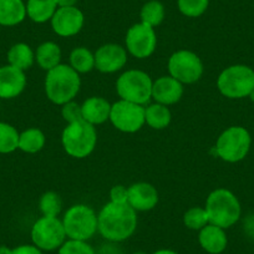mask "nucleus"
Segmentation results:
<instances>
[{"label": "nucleus", "instance_id": "a211bd4d", "mask_svg": "<svg viewBox=\"0 0 254 254\" xmlns=\"http://www.w3.org/2000/svg\"><path fill=\"white\" fill-rule=\"evenodd\" d=\"M198 243L208 254H221L228 246L226 229L208 223L198 232Z\"/></svg>", "mask_w": 254, "mask_h": 254}, {"label": "nucleus", "instance_id": "a19ab883", "mask_svg": "<svg viewBox=\"0 0 254 254\" xmlns=\"http://www.w3.org/2000/svg\"><path fill=\"white\" fill-rule=\"evenodd\" d=\"M248 97H249V99H251V101L254 104V87H253V90H252V91H251V94H249Z\"/></svg>", "mask_w": 254, "mask_h": 254}, {"label": "nucleus", "instance_id": "c85d7f7f", "mask_svg": "<svg viewBox=\"0 0 254 254\" xmlns=\"http://www.w3.org/2000/svg\"><path fill=\"white\" fill-rule=\"evenodd\" d=\"M39 209L43 216L59 217V214L63 211V201H61L60 194L54 190H48L41 194L39 199Z\"/></svg>", "mask_w": 254, "mask_h": 254}, {"label": "nucleus", "instance_id": "c756f323", "mask_svg": "<svg viewBox=\"0 0 254 254\" xmlns=\"http://www.w3.org/2000/svg\"><path fill=\"white\" fill-rule=\"evenodd\" d=\"M209 223L204 207H190L183 214V224L190 231H201Z\"/></svg>", "mask_w": 254, "mask_h": 254}, {"label": "nucleus", "instance_id": "aec40b11", "mask_svg": "<svg viewBox=\"0 0 254 254\" xmlns=\"http://www.w3.org/2000/svg\"><path fill=\"white\" fill-rule=\"evenodd\" d=\"M26 19L23 0H0V26H16Z\"/></svg>", "mask_w": 254, "mask_h": 254}, {"label": "nucleus", "instance_id": "ea45409f", "mask_svg": "<svg viewBox=\"0 0 254 254\" xmlns=\"http://www.w3.org/2000/svg\"><path fill=\"white\" fill-rule=\"evenodd\" d=\"M11 248L6 246H0V254H10Z\"/></svg>", "mask_w": 254, "mask_h": 254}, {"label": "nucleus", "instance_id": "72a5a7b5", "mask_svg": "<svg viewBox=\"0 0 254 254\" xmlns=\"http://www.w3.org/2000/svg\"><path fill=\"white\" fill-rule=\"evenodd\" d=\"M127 197H128V187L126 186L116 185L110 190V202L112 203H127Z\"/></svg>", "mask_w": 254, "mask_h": 254}, {"label": "nucleus", "instance_id": "dca6fc26", "mask_svg": "<svg viewBox=\"0 0 254 254\" xmlns=\"http://www.w3.org/2000/svg\"><path fill=\"white\" fill-rule=\"evenodd\" d=\"M25 71L11 65L0 66V99L11 100L23 94L26 87Z\"/></svg>", "mask_w": 254, "mask_h": 254}, {"label": "nucleus", "instance_id": "6e6552de", "mask_svg": "<svg viewBox=\"0 0 254 254\" xmlns=\"http://www.w3.org/2000/svg\"><path fill=\"white\" fill-rule=\"evenodd\" d=\"M252 146V136L246 127L231 126L218 136L216 155L228 163L241 162L247 157Z\"/></svg>", "mask_w": 254, "mask_h": 254}, {"label": "nucleus", "instance_id": "79ce46f5", "mask_svg": "<svg viewBox=\"0 0 254 254\" xmlns=\"http://www.w3.org/2000/svg\"><path fill=\"white\" fill-rule=\"evenodd\" d=\"M132 254H147V253H146V252H142V251H138V252H135V253H132Z\"/></svg>", "mask_w": 254, "mask_h": 254}, {"label": "nucleus", "instance_id": "7ed1b4c3", "mask_svg": "<svg viewBox=\"0 0 254 254\" xmlns=\"http://www.w3.org/2000/svg\"><path fill=\"white\" fill-rule=\"evenodd\" d=\"M209 223L223 229L233 227L242 217L238 197L227 188H216L208 194L204 204Z\"/></svg>", "mask_w": 254, "mask_h": 254}, {"label": "nucleus", "instance_id": "cd10ccee", "mask_svg": "<svg viewBox=\"0 0 254 254\" xmlns=\"http://www.w3.org/2000/svg\"><path fill=\"white\" fill-rule=\"evenodd\" d=\"M19 135L15 127L8 122H0V155H8L19 150Z\"/></svg>", "mask_w": 254, "mask_h": 254}, {"label": "nucleus", "instance_id": "5701e85b", "mask_svg": "<svg viewBox=\"0 0 254 254\" xmlns=\"http://www.w3.org/2000/svg\"><path fill=\"white\" fill-rule=\"evenodd\" d=\"M26 5V18L36 24H44L51 20L59 8L56 0H28Z\"/></svg>", "mask_w": 254, "mask_h": 254}, {"label": "nucleus", "instance_id": "2f4dec72", "mask_svg": "<svg viewBox=\"0 0 254 254\" xmlns=\"http://www.w3.org/2000/svg\"><path fill=\"white\" fill-rule=\"evenodd\" d=\"M58 254H97V252L89 242L66 239L58 249Z\"/></svg>", "mask_w": 254, "mask_h": 254}, {"label": "nucleus", "instance_id": "4c0bfd02", "mask_svg": "<svg viewBox=\"0 0 254 254\" xmlns=\"http://www.w3.org/2000/svg\"><path fill=\"white\" fill-rule=\"evenodd\" d=\"M246 228L249 232V234H252L254 237V216L248 218V221L246 222Z\"/></svg>", "mask_w": 254, "mask_h": 254}, {"label": "nucleus", "instance_id": "a878e982", "mask_svg": "<svg viewBox=\"0 0 254 254\" xmlns=\"http://www.w3.org/2000/svg\"><path fill=\"white\" fill-rule=\"evenodd\" d=\"M69 65L77 74H87L95 69V54L85 46H77L70 53Z\"/></svg>", "mask_w": 254, "mask_h": 254}, {"label": "nucleus", "instance_id": "412c9836", "mask_svg": "<svg viewBox=\"0 0 254 254\" xmlns=\"http://www.w3.org/2000/svg\"><path fill=\"white\" fill-rule=\"evenodd\" d=\"M61 59L63 51L59 44L54 41H44L35 50V63L46 72L60 65Z\"/></svg>", "mask_w": 254, "mask_h": 254}, {"label": "nucleus", "instance_id": "c9c22d12", "mask_svg": "<svg viewBox=\"0 0 254 254\" xmlns=\"http://www.w3.org/2000/svg\"><path fill=\"white\" fill-rule=\"evenodd\" d=\"M97 254H125L124 251L120 248L119 243H115V242H106L105 244H102L101 248L99 249Z\"/></svg>", "mask_w": 254, "mask_h": 254}, {"label": "nucleus", "instance_id": "f704fd0d", "mask_svg": "<svg viewBox=\"0 0 254 254\" xmlns=\"http://www.w3.org/2000/svg\"><path fill=\"white\" fill-rule=\"evenodd\" d=\"M10 254H44V252L34 244H21L15 248H11Z\"/></svg>", "mask_w": 254, "mask_h": 254}, {"label": "nucleus", "instance_id": "9b49d317", "mask_svg": "<svg viewBox=\"0 0 254 254\" xmlns=\"http://www.w3.org/2000/svg\"><path fill=\"white\" fill-rule=\"evenodd\" d=\"M109 121L116 130L124 133L137 132L146 125L145 106L119 100L111 105Z\"/></svg>", "mask_w": 254, "mask_h": 254}, {"label": "nucleus", "instance_id": "bb28decb", "mask_svg": "<svg viewBox=\"0 0 254 254\" xmlns=\"http://www.w3.org/2000/svg\"><path fill=\"white\" fill-rule=\"evenodd\" d=\"M166 16L165 5L160 0H148L142 5L140 11L141 23L147 24L152 28H157L163 23Z\"/></svg>", "mask_w": 254, "mask_h": 254}, {"label": "nucleus", "instance_id": "4be33fe9", "mask_svg": "<svg viewBox=\"0 0 254 254\" xmlns=\"http://www.w3.org/2000/svg\"><path fill=\"white\" fill-rule=\"evenodd\" d=\"M8 64L19 70L26 71L35 64V51L29 44L16 43L9 49L6 54Z\"/></svg>", "mask_w": 254, "mask_h": 254}, {"label": "nucleus", "instance_id": "e433bc0d", "mask_svg": "<svg viewBox=\"0 0 254 254\" xmlns=\"http://www.w3.org/2000/svg\"><path fill=\"white\" fill-rule=\"evenodd\" d=\"M79 0H56L59 8H66V6H76Z\"/></svg>", "mask_w": 254, "mask_h": 254}, {"label": "nucleus", "instance_id": "b1692460", "mask_svg": "<svg viewBox=\"0 0 254 254\" xmlns=\"http://www.w3.org/2000/svg\"><path fill=\"white\" fill-rule=\"evenodd\" d=\"M172 121V114L168 106L153 101L145 106V122L153 130H165Z\"/></svg>", "mask_w": 254, "mask_h": 254}, {"label": "nucleus", "instance_id": "9d476101", "mask_svg": "<svg viewBox=\"0 0 254 254\" xmlns=\"http://www.w3.org/2000/svg\"><path fill=\"white\" fill-rule=\"evenodd\" d=\"M168 75L183 85L196 84L203 76L204 66L201 58L190 50H177L170 56L167 63Z\"/></svg>", "mask_w": 254, "mask_h": 254}, {"label": "nucleus", "instance_id": "6ab92c4d", "mask_svg": "<svg viewBox=\"0 0 254 254\" xmlns=\"http://www.w3.org/2000/svg\"><path fill=\"white\" fill-rule=\"evenodd\" d=\"M111 105L105 97L91 96L81 104L82 120L92 126H99L110 120Z\"/></svg>", "mask_w": 254, "mask_h": 254}, {"label": "nucleus", "instance_id": "39448f33", "mask_svg": "<svg viewBox=\"0 0 254 254\" xmlns=\"http://www.w3.org/2000/svg\"><path fill=\"white\" fill-rule=\"evenodd\" d=\"M153 80L143 70L130 69L116 80V92L120 100L146 106L152 100Z\"/></svg>", "mask_w": 254, "mask_h": 254}, {"label": "nucleus", "instance_id": "f257e3e1", "mask_svg": "<svg viewBox=\"0 0 254 254\" xmlns=\"http://www.w3.org/2000/svg\"><path fill=\"white\" fill-rule=\"evenodd\" d=\"M97 232L106 242L121 243L127 241L137 229V212L128 203L107 202L97 213Z\"/></svg>", "mask_w": 254, "mask_h": 254}, {"label": "nucleus", "instance_id": "58836bf2", "mask_svg": "<svg viewBox=\"0 0 254 254\" xmlns=\"http://www.w3.org/2000/svg\"><path fill=\"white\" fill-rule=\"evenodd\" d=\"M152 254H180V253H177V252L173 251V249L162 248V249H157V251L153 252Z\"/></svg>", "mask_w": 254, "mask_h": 254}, {"label": "nucleus", "instance_id": "7c9ffc66", "mask_svg": "<svg viewBox=\"0 0 254 254\" xmlns=\"http://www.w3.org/2000/svg\"><path fill=\"white\" fill-rule=\"evenodd\" d=\"M209 0H177V8L187 18H199L207 11Z\"/></svg>", "mask_w": 254, "mask_h": 254}, {"label": "nucleus", "instance_id": "423d86ee", "mask_svg": "<svg viewBox=\"0 0 254 254\" xmlns=\"http://www.w3.org/2000/svg\"><path fill=\"white\" fill-rule=\"evenodd\" d=\"M253 87L254 70L243 64L226 67L217 77V89L227 99L239 100L248 97Z\"/></svg>", "mask_w": 254, "mask_h": 254}, {"label": "nucleus", "instance_id": "2eb2a0df", "mask_svg": "<svg viewBox=\"0 0 254 254\" xmlns=\"http://www.w3.org/2000/svg\"><path fill=\"white\" fill-rule=\"evenodd\" d=\"M160 201L157 188L148 182H136L128 186L127 203L136 212L152 211Z\"/></svg>", "mask_w": 254, "mask_h": 254}, {"label": "nucleus", "instance_id": "f8f14e48", "mask_svg": "<svg viewBox=\"0 0 254 254\" xmlns=\"http://www.w3.org/2000/svg\"><path fill=\"white\" fill-rule=\"evenodd\" d=\"M127 53L136 59L150 58L157 49V34L155 28L143 23H136L127 30L125 36Z\"/></svg>", "mask_w": 254, "mask_h": 254}, {"label": "nucleus", "instance_id": "ddd939ff", "mask_svg": "<svg viewBox=\"0 0 254 254\" xmlns=\"http://www.w3.org/2000/svg\"><path fill=\"white\" fill-rule=\"evenodd\" d=\"M95 69L102 74H115L126 66L128 53L120 44L107 43L95 51Z\"/></svg>", "mask_w": 254, "mask_h": 254}, {"label": "nucleus", "instance_id": "f3484780", "mask_svg": "<svg viewBox=\"0 0 254 254\" xmlns=\"http://www.w3.org/2000/svg\"><path fill=\"white\" fill-rule=\"evenodd\" d=\"M183 92H185L183 84L170 75H163L153 81L152 100L165 106H171L180 102Z\"/></svg>", "mask_w": 254, "mask_h": 254}, {"label": "nucleus", "instance_id": "473e14b6", "mask_svg": "<svg viewBox=\"0 0 254 254\" xmlns=\"http://www.w3.org/2000/svg\"><path fill=\"white\" fill-rule=\"evenodd\" d=\"M61 116L66 121V124H72L82 120V111L81 105L77 104L75 100L66 102L61 106Z\"/></svg>", "mask_w": 254, "mask_h": 254}, {"label": "nucleus", "instance_id": "4468645a", "mask_svg": "<svg viewBox=\"0 0 254 254\" xmlns=\"http://www.w3.org/2000/svg\"><path fill=\"white\" fill-rule=\"evenodd\" d=\"M51 29L60 38H71L82 30L85 15L77 6L58 8L50 20Z\"/></svg>", "mask_w": 254, "mask_h": 254}, {"label": "nucleus", "instance_id": "f03ea898", "mask_svg": "<svg viewBox=\"0 0 254 254\" xmlns=\"http://www.w3.org/2000/svg\"><path fill=\"white\" fill-rule=\"evenodd\" d=\"M81 89V77L67 64L58 65L49 70L44 80V90L49 101L54 105L63 106L72 101Z\"/></svg>", "mask_w": 254, "mask_h": 254}, {"label": "nucleus", "instance_id": "393cba45", "mask_svg": "<svg viewBox=\"0 0 254 254\" xmlns=\"http://www.w3.org/2000/svg\"><path fill=\"white\" fill-rule=\"evenodd\" d=\"M45 133L38 127L26 128L19 135V150L25 153H38L45 147Z\"/></svg>", "mask_w": 254, "mask_h": 254}, {"label": "nucleus", "instance_id": "1a4fd4ad", "mask_svg": "<svg viewBox=\"0 0 254 254\" xmlns=\"http://www.w3.org/2000/svg\"><path fill=\"white\" fill-rule=\"evenodd\" d=\"M31 242L43 252L58 251L67 239L63 221L59 217L41 216L30 231Z\"/></svg>", "mask_w": 254, "mask_h": 254}, {"label": "nucleus", "instance_id": "20e7f679", "mask_svg": "<svg viewBox=\"0 0 254 254\" xmlns=\"http://www.w3.org/2000/svg\"><path fill=\"white\" fill-rule=\"evenodd\" d=\"M61 145L70 157H89L97 145L96 127L84 120L67 124L61 133Z\"/></svg>", "mask_w": 254, "mask_h": 254}, {"label": "nucleus", "instance_id": "0eeeda50", "mask_svg": "<svg viewBox=\"0 0 254 254\" xmlns=\"http://www.w3.org/2000/svg\"><path fill=\"white\" fill-rule=\"evenodd\" d=\"M67 239L90 241L97 233V213L84 203L72 204L61 218Z\"/></svg>", "mask_w": 254, "mask_h": 254}]
</instances>
